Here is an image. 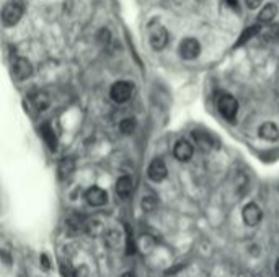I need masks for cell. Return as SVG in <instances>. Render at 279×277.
Returning <instances> with one entry per match:
<instances>
[{
    "mask_svg": "<svg viewBox=\"0 0 279 277\" xmlns=\"http://www.w3.org/2000/svg\"><path fill=\"white\" fill-rule=\"evenodd\" d=\"M217 108H219L221 114L225 117L227 121H234L237 116V111H239V103L232 95L229 93H222V95L217 98Z\"/></svg>",
    "mask_w": 279,
    "mask_h": 277,
    "instance_id": "obj_1",
    "label": "cell"
},
{
    "mask_svg": "<svg viewBox=\"0 0 279 277\" xmlns=\"http://www.w3.org/2000/svg\"><path fill=\"white\" fill-rule=\"evenodd\" d=\"M23 15V7L21 3H18L17 0H10L2 10V21L3 26H15Z\"/></svg>",
    "mask_w": 279,
    "mask_h": 277,
    "instance_id": "obj_2",
    "label": "cell"
},
{
    "mask_svg": "<svg viewBox=\"0 0 279 277\" xmlns=\"http://www.w3.org/2000/svg\"><path fill=\"white\" fill-rule=\"evenodd\" d=\"M149 43L153 51H162L168 44V31L162 25H155L149 31Z\"/></svg>",
    "mask_w": 279,
    "mask_h": 277,
    "instance_id": "obj_3",
    "label": "cell"
},
{
    "mask_svg": "<svg viewBox=\"0 0 279 277\" xmlns=\"http://www.w3.org/2000/svg\"><path fill=\"white\" fill-rule=\"evenodd\" d=\"M201 54V44L194 37H186L180 43V55L185 60H193Z\"/></svg>",
    "mask_w": 279,
    "mask_h": 277,
    "instance_id": "obj_4",
    "label": "cell"
},
{
    "mask_svg": "<svg viewBox=\"0 0 279 277\" xmlns=\"http://www.w3.org/2000/svg\"><path fill=\"white\" fill-rule=\"evenodd\" d=\"M110 96L114 103H126L132 96V85L129 82H116L111 87Z\"/></svg>",
    "mask_w": 279,
    "mask_h": 277,
    "instance_id": "obj_5",
    "label": "cell"
},
{
    "mask_svg": "<svg viewBox=\"0 0 279 277\" xmlns=\"http://www.w3.org/2000/svg\"><path fill=\"white\" fill-rule=\"evenodd\" d=\"M12 72L17 80H26L33 74V65L25 57H17L12 64Z\"/></svg>",
    "mask_w": 279,
    "mask_h": 277,
    "instance_id": "obj_6",
    "label": "cell"
},
{
    "mask_svg": "<svg viewBox=\"0 0 279 277\" xmlns=\"http://www.w3.org/2000/svg\"><path fill=\"white\" fill-rule=\"evenodd\" d=\"M242 217H243V222L246 225H250V227H255V225H258L260 222H261L263 212H261V209H260L255 203H250V204L245 205L243 210H242Z\"/></svg>",
    "mask_w": 279,
    "mask_h": 277,
    "instance_id": "obj_7",
    "label": "cell"
},
{
    "mask_svg": "<svg viewBox=\"0 0 279 277\" xmlns=\"http://www.w3.org/2000/svg\"><path fill=\"white\" fill-rule=\"evenodd\" d=\"M85 199L88 204L93 205V207H101V205H105L106 201H108V194H106L101 187L92 186L90 189H87V192H85Z\"/></svg>",
    "mask_w": 279,
    "mask_h": 277,
    "instance_id": "obj_8",
    "label": "cell"
},
{
    "mask_svg": "<svg viewBox=\"0 0 279 277\" xmlns=\"http://www.w3.org/2000/svg\"><path fill=\"white\" fill-rule=\"evenodd\" d=\"M147 175L149 178H150L152 181H155V183H160V181H164L165 178H167V166H165V163L159 160V158H155L150 165H149L147 168Z\"/></svg>",
    "mask_w": 279,
    "mask_h": 277,
    "instance_id": "obj_9",
    "label": "cell"
},
{
    "mask_svg": "<svg viewBox=\"0 0 279 277\" xmlns=\"http://www.w3.org/2000/svg\"><path fill=\"white\" fill-rule=\"evenodd\" d=\"M193 152H194L193 145L189 144L188 140H185V139L178 140V142L175 144V147H173V155L178 158L180 162H188L189 158L193 157Z\"/></svg>",
    "mask_w": 279,
    "mask_h": 277,
    "instance_id": "obj_10",
    "label": "cell"
},
{
    "mask_svg": "<svg viewBox=\"0 0 279 277\" xmlns=\"http://www.w3.org/2000/svg\"><path fill=\"white\" fill-rule=\"evenodd\" d=\"M258 132H260V137H263L266 140H276L279 137V129L274 123L261 124V126H260V129H258Z\"/></svg>",
    "mask_w": 279,
    "mask_h": 277,
    "instance_id": "obj_11",
    "label": "cell"
},
{
    "mask_svg": "<svg viewBox=\"0 0 279 277\" xmlns=\"http://www.w3.org/2000/svg\"><path fill=\"white\" fill-rule=\"evenodd\" d=\"M132 178L129 176H121L118 181H116V192L121 197H128L132 192Z\"/></svg>",
    "mask_w": 279,
    "mask_h": 277,
    "instance_id": "obj_12",
    "label": "cell"
},
{
    "mask_svg": "<svg viewBox=\"0 0 279 277\" xmlns=\"http://www.w3.org/2000/svg\"><path fill=\"white\" fill-rule=\"evenodd\" d=\"M278 15V7L274 3H266L261 12L258 13V21L260 23H271Z\"/></svg>",
    "mask_w": 279,
    "mask_h": 277,
    "instance_id": "obj_13",
    "label": "cell"
},
{
    "mask_svg": "<svg viewBox=\"0 0 279 277\" xmlns=\"http://www.w3.org/2000/svg\"><path fill=\"white\" fill-rule=\"evenodd\" d=\"M41 135H43V139L46 140V144H48V147L51 150H56L57 148V137H56L53 128H51L49 124H43L41 126Z\"/></svg>",
    "mask_w": 279,
    "mask_h": 277,
    "instance_id": "obj_14",
    "label": "cell"
},
{
    "mask_svg": "<svg viewBox=\"0 0 279 277\" xmlns=\"http://www.w3.org/2000/svg\"><path fill=\"white\" fill-rule=\"evenodd\" d=\"M74 170H75V162H74L72 158H64V160H60L59 166H57L59 178L60 180H66V178L72 175Z\"/></svg>",
    "mask_w": 279,
    "mask_h": 277,
    "instance_id": "obj_15",
    "label": "cell"
},
{
    "mask_svg": "<svg viewBox=\"0 0 279 277\" xmlns=\"http://www.w3.org/2000/svg\"><path fill=\"white\" fill-rule=\"evenodd\" d=\"M31 101H33V105L35 108L38 111H44V110H48L49 108V96L46 95L44 92H38V93H35V95H31Z\"/></svg>",
    "mask_w": 279,
    "mask_h": 277,
    "instance_id": "obj_16",
    "label": "cell"
},
{
    "mask_svg": "<svg viewBox=\"0 0 279 277\" xmlns=\"http://www.w3.org/2000/svg\"><path fill=\"white\" fill-rule=\"evenodd\" d=\"M260 31H261V26H260V25H253V26H250V28H246V30H243V33H242V36L239 37V41H237L235 48H239V46L245 44L246 41L252 39V37H253L255 35H258Z\"/></svg>",
    "mask_w": 279,
    "mask_h": 277,
    "instance_id": "obj_17",
    "label": "cell"
},
{
    "mask_svg": "<svg viewBox=\"0 0 279 277\" xmlns=\"http://www.w3.org/2000/svg\"><path fill=\"white\" fill-rule=\"evenodd\" d=\"M105 241L110 248H118L121 245V241H123V235H121V232H118V230H110L105 237Z\"/></svg>",
    "mask_w": 279,
    "mask_h": 277,
    "instance_id": "obj_18",
    "label": "cell"
},
{
    "mask_svg": "<svg viewBox=\"0 0 279 277\" xmlns=\"http://www.w3.org/2000/svg\"><path fill=\"white\" fill-rule=\"evenodd\" d=\"M119 129L123 134L134 132V129H136V119H132V117H126V119H123L119 124Z\"/></svg>",
    "mask_w": 279,
    "mask_h": 277,
    "instance_id": "obj_19",
    "label": "cell"
},
{
    "mask_svg": "<svg viewBox=\"0 0 279 277\" xmlns=\"http://www.w3.org/2000/svg\"><path fill=\"white\" fill-rule=\"evenodd\" d=\"M157 199L153 196H146L142 199V209L146 210V212H152V210L157 209Z\"/></svg>",
    "mask_w": 279,
    "mask_h": 277,
    "instance_id": "obj_20",
    "label": "cell"
},
{
    "mask_svg": "<svg viewBox=\"0 0 279 277\" xmlns=\"http://www.w3.org/2000/svg\"><path fill=\"white\" fill-rule=\"evenodd\" d=\"M60 274L62 277H77L75 269L69 262H60Z\"/></svg>",
    "mask_w": 279,
    "mask_h": 277,
    "instance_id": "obj_21",
    "label": "cell"
},
{
    "mask_svg": "<svg viewBox=\"0 0 279 277\" xmlns=\"http://www.w3.org/2000/svg\"><path fill=\"white\" fill-rule=\"evenodd\" d=\"M261 2H263V0H245L246 7H248L250 10H257V8L261 5Z\"/></svg>",
    "mask_w": 279,
    "mask_h": 277,
    "instance_id": "obj_22",
    "label": "cell"
},
{
    "mask_svg": "<svg viewBox=\"0 0 279 277\" xmlns=\"http://www.w3.org/2000/svg\"><path fill=\"white\" fill-rule=\"evenodd\" d=\"M225 2L229 3V5H230L232 8H235V10H237V8H239V0H225Z\"/></svg>",
    "mask_w": 279,
    "mask_h": 277,
    "instance_id": "obj_23",
    "label": "cell"
},
{
    "mask_svg": "<svg viewBox=\"0 0 279 277\" xmlns=\"http://www.w3.org/2000/svg\"><path fill=\"white\" fill-rule=\"evenodd\" d=\"M41 261H43V266L46 267V269H48V267H49V262H48V258H46V256L43 255V256H41Z\"/></svg>",
    "mask_w": 279,
    "mask_h": 277,
    "instance_id": "obj_24",
    "label": "cell"
},
{
    "mask_svg": "<svg viewBox=\"0 0 279 277\" xmlns=\"http://www.w3.org/2000/svg\"><path fill=\"white\" fill-rule=\"evenodd\" d=\"M123 277H136V276H134L132 272H124V274H123Z\"/></svg>",
    "mask_w": 279,
    "mask_h": 277,
    "instance_id": "obj_25",
    "label": "cell"
},
{
    "mask_svg": "<svg viewBox=\"0 0 279 277\" xmlns=\"http://www.w3.org/2000/svg\"><path fill=\"white\" fill-rule=\"evenodd\" d=\"M276 276L279 277V259H278V262H276Z\"/></svg>",
    "mask_w": 279,
    "mask_h": 277,
    "instance_id": "obj_26",
    "label": "cell"
}]
</instances>
